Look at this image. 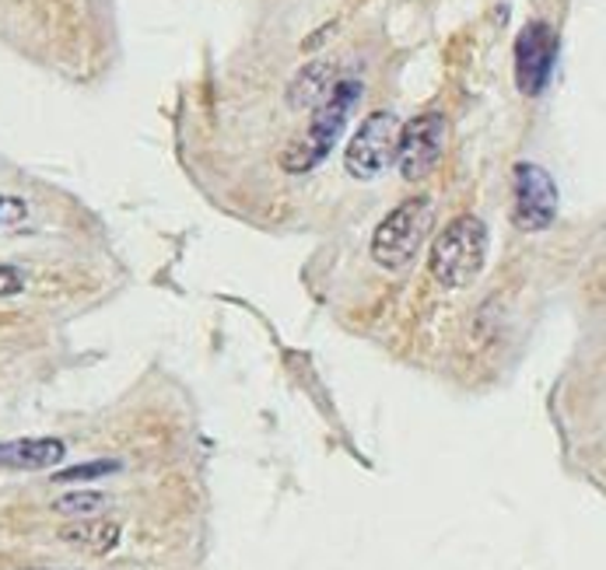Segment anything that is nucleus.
I'll use <instances>...</instances> for the list:
<instances>
[{"instance_id":"423d86ee","label":"nucleus","mask_w":606,"mask_h":570,"mask_svg":"<svg viewBox=\"0 0 606 570\" xmlns=\"http://www.w3.org/2000/svg\"><path fill=\"white\" fill-rule=\"evenodd\" d=\"M445 137H449V123L439 113H425L411 119L400 130V151H396V165L400 176L407 182H425L434 168L442 162L445 151Z\"/></svg>"},{"instance_id":"7ed1b4c3","label":"nucleus","mask_w":606,"mask_h":570,"mask_svg":"<svg viewBox=\"0 0 606 570\" xmlns=\"http://www.w3.org/2000/svg\"><path fill=\"white\" fill-rule=\"evenodd\" d=\"M434 225V207L428 197H411L403 200L396 211H390L376 235H371V259H376L382 270H403L417 259V252L428 242Z\"/></svg>"},{"instance_id":"f03ea898","label":"nucleus","mask_w":606,"mask_h":570,"mask_svg":"<svg viewBox=\"0 0 606 570\" xmlns=\"http://www.w3.org/2000/svg\"><path fill=\"white\" fill-rule=\"evenodd\" d=\"M357 99H362V85L351 81V77L337 81L330 88V94H326V99L313 109V119H308L305 137H299L285 151V157H281L285 172L302 176V172H313L316 165H323L326 154H330L333 144L340 140V134H344L348 116H351V109H354Z\"/></svg>"},{"instance_id":"1a4fd4ad","label":"nucleus","mask_w":606,"mask_h":570,"mask_svg":"<svg viewBox=\"0 0 606 570\" xmlns=\"http://www.w3.org/2000/svg\"><path fill=\"white\" fill-rule=\"evenodd\" d=\"M333 85H337L333 63H326V60L305 63V67L294 74V81L288 88V105L291 109H316L326 94H330Z\"/></svg>"},{"instance_id":"2eb2a0df","label":"nucleus","mask_w":606,"mask_h":570,"mask_svg":"<svg viewBox=\"0 0 606 570\" xmlns=\"http://www.w3.org/2000/svg\"><path fill=\"white\" fill-rule=\"evenodd\" d=\"M28 570H46V567H28Z\"/></svg>"},{"instance_id":"9b49d317","label":"nucleus","mask_w":606,"mask_h":570,"mask_svg":"<svg viewBox=\"0 0 606 570\" xmlns=\"http://www.w3.org/2000/svg\"><path fill=\"white\" fill-rule=\"evenodd\" d=\"M105 504H109V497L99 494V490H74V494H64L53 501V511L67 515V518H88V515H99Z\"/></svg>"},{"instance_id":"4468645a","label":"nucleus","mask_w":606,"mask_h":570,"mask_svg":"<svg viewBox=\"0 0 606 570\" xmlns=\"http://www.w3.org/2000/svg\"><path fill=\"white\" fill-rule=\"evenodd\" d=\"M25 291V277L14 270V266L0 263V297H11V294H22Z\"/></svg>"},{"instance_id":"f8f14e48","label":"nucleus","mask_w":606,"mask_h":570,"mask_svg":"<svg viewBox=\"0 0 606 570\" xmlns=\"http://www.w3.org/2000/svg\"><path fill=\"white\" fill-rule=\"evenodd\" d=\"M119 469H123L119 458H96V463H81V466H71V469L53 472V480L56 483H85V480L113 477V472H119Z\"/></svg>"},{"instance_id":"20e7f679","label":"nucleus","mask_w":606,"mask_h":570,"mask_svg":"<svg viewBox=\"0 0 606 570\" xmlns=\"http://www.w3.org/2000/svg\"><path fill=\"white\" fill-rule=\"evenodd\" d=\"M400 119L393 113H371L362 119L357 134L344 151V168L354 179H379L386 168L396 165L400 151Z\"/></svg>"},{"instance_id":"ddd939ff","label":"nucleus","mask_w":606,"mask_h":570,"mask_svg":"<svg viewBox=\"0 0 606 570\" xmlns=\"http://www.w3.org/2000/svg\"><path fill=\"white\" fill-rule=\"evenodd\" d=\"M28 217V203L22 197H8L0 193V228H11V225H22Z\"/></svg>"},{"instance_id":"9d476101","label":"nucleus","mask_w":606,"mask_h":570,"mask_svg":"<svg viewBox=\"0 0 606 570\" xmlns=\"http://www.w3.org/2000/svg\"><path fill=\"white\" fill-rule=\"evenodd\" d=\"M60 540L77 546V549H85V553H96V557H102V553H109L119 543V525H116V521H109V518L88 515V518L71 521L67 529H60Z\"/></svg>"},{"instance_id":"f257e3e1","label":"nucleus","mask_w":606,"mask_h":570,"mask_svg":"<svg viewBox=\"0 0 606 570\" xmlns=\"http://www.w3.org/2000/svg\"><path fill=\"white\" fill-rule=\"evenodd\" d=\"M488 259V228L484 220L474 214H463L456 220H449L445 231H439V239L431 242L428 270L431 277L449 291L470 288L480 277Z\"/></svg>"},{"instance_id":"0eeeda50","label":"nucleus","mask_w":606,"mask_h":570,"mask_svg":"<svg viewBox=\"0 0 606 570\" xmlns=\"http://www.w3.org/2000/svg\"><path fill=\"white\" fill-rule=\"evenodd\" d=\"M557 31L547 22H530L522 25L519 39H516V85L522 94H536L547 91L551 77H554V63H557Z\"/></svg>"},{"instance_id":"6e6552de","label":"nucleus","mask_w":606,"mask_h":570,"mask_svg":"<svg viewBox=\"0 0 606 570\" xmlns=\"http://www.w3.org/2000/svg\"><path fill=\"white\" fill-rule=\"evenodd\" d=\"M67 445L60 438H18L0 441V469L14 472H42L64 463Z\"/></svg>"},{"instance_id":"39448f33","label":"nucleus","mask_w":606,"mask_h":570,"mask_svg":"<svg viewBox=\"0 0 606 570\" xmlns=\"http://www.w3.org/2000/svg\"><path fill=\"white\" fill-rule=\"evenodd\" d=\"M557 220V182L533 162L512 168V225L519 231H547Z\"/></svg>"}]
</instances>
